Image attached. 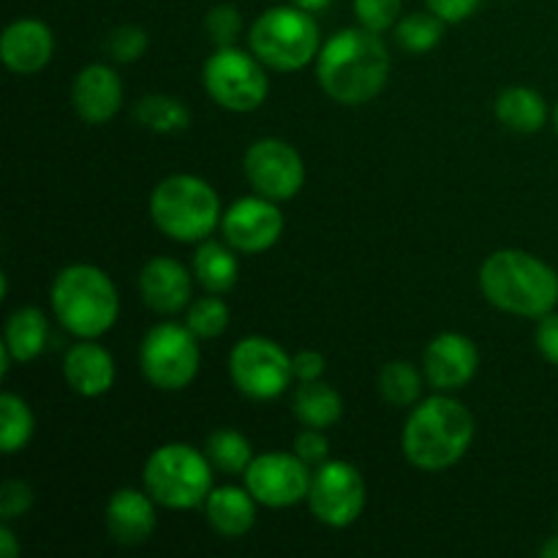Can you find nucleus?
<instances>
[{"label": "nucleus", "mask_w": 558, "mask_h": 558, "mask_svg": "<svg viewBox=\"0 0 558 558\" xmlns=\"http://www.w3.org/2000/svg\"><path fill=\"white\" fill-rule=\"evenodd\" d=\"M390 76V52L379 33L347 27L322 44L316 58V80L332 101L343 107L368 104L385 90Z\"/></svg>", "instance_id": "obj_1"}, {"label": "nucleus", "mask_w": 558, "mask_h": 558, "mask_svg": "<svg viewBox=\"0 0 558 558\" xmlns=\"http://www.w3.org/2000/svg\"><path fill=\"white\" fill-rule=\"evenodd\" d=\"M474 441V417L461 401L434 396L417 403L403 425L401 447L420 472H445L456 466Z\"/></svg>", "instance_id": "obj_2"}, {"label": "nucleus", "mask_w": 558, "mask_h": 558, "mask_svg": "<svg viewBox=\"0 0 558 558\" xmlns=\"http://www.w3.org/2000/svg\"><path fill=\"white\" fill-rule=\"evenodd\" d=\"M480 289L505 314L543 319L558 305V272L518 248L490 254L480 267Z\"/></svg>", "instance_id": "obj_3"}, {"label": "nucleus", "mask_w": 558, "mask_h": 558, "mask_svg": "<svg viewBox=\"0 0 558 558\" xmlns=\"http://www.w3.org/2000/svg\"><path fill=\"white\" fill-rule=\"evenodd\" d=\"M54 316L76 338H101L118 322L120 298L112 278L96 265H69L49 292Z\"/></svg>", "instance_id": "obj_4"}, {"label": "nucleus", "mask_w": 558, "mask_h": 558, "mask_svg": "<svg viewBox=\"0 0 558 558\" xmlns=\"http://www.w3.org/2000/svg\"><path fill=\"white\" fill-rule=\"evenodd\" d=\"M150 218L178 243H205L221 223V196L196 174H169L153 189Z\"/></svg>", "instance_id": "obj_5"}, {"label": "nucleus", "mask_w": 558, "mask_h": 558, "mask_svg": "<svg viewBox=\"0 0 558 558\" xmlns=\"http://www.w3.org/2000/svg\"><path fill=\"white\" fill-rule=\"evenodd\" d=\"M145 490L167 510H196L213 490V463L207 452L183 441H169L147 458Z\"/></svg>", "instance_id": "obj_6"}, {"label": "nucleus", "mask_w": 558, "mask_h": 558, "mask_svg": "<svg viewBox=\"0 0 558 558\" xmlns=\"http://www.w3.org/2000/svg\"><path fill=\"white\" fill-rule=\"evenodd\" d=\"M251 52L272 71H300L319 58V25L300 5H272L262 11L248 33Z\"/></svg>", "instance_id": "obj_7"}, {"label": "nucleus", "mask_w": 558, "mask_h": 558, "mask_svg": "<svg viewBox=\"0 0 558 558\" xmlns=\"http://www.w3.org/2000/svg\"><path fill=\"white\" fill-rule=\"evenodd\" d=\"M202 76L207 96L229 112H254L270 93L265 63L238 47H216Z\"/></svg>", "instance_id": "obj_8"}, {"label": "nucleus", "mask_w": 558, "mask_h": 558, "mask_svg": "<svg viewBox=\"0 0 558 558\" xmlns=\"http://www.w3.org/2000/svg\"><path fill=\"white\" fill-rule=\"evenodd\" d=\"M199 338L189 325L161 322L145 332L140 347V365L153 387L167 392L185 390L199 374Z\"/></svg>", "instance_id": "obj_9"}, {"label": "nucleus", "mask_w": 558, "mask_h": 558, "mask_svg": "<svg viewBox=\"0 0 558 558\" xmlns=\"http://www.w3.org/2000/svg\"><path fill=\"white\" fill-rule=\"evenodd\" d=\"M229 376L251 401H272L283 396L289 381L294 379L292 357L272 338L248 336L234 343L229 354Z\"/></svg>", "instance_id": "obj_10"}, {"label": "nucleus", "mask_w": 558, "mask_h": 558, "mask_svg": "<svg viewBox=\"0 0 558 558\" xmlns=\"http://www.w3.org/2000/svg\"><path fill=\"white\" fill-rule=\"evenodd\" d=\"M365 480L352 463L325 461L311 474V515L330 529H347L365 510Z\"/></svg>", "instance_id": "obj_11"}, {"label": "nucleus", "mask_w": 558, "mask_h": 558, "mask_svg": "<svg viewBox=\"0 0 558 558\" xmlns=\"http://www.w3.org/2000/svg\"><path fill=\"white\" fill-rule=\"evenodd\" d=\"M245 178L256 194L272 202H287L305 185V163L289 142L265 136L245 150Z\"/></svg>", "instance_id": "obj_12"}, {"label": "nucleus", "mask_w": 558, "mask_h": 558, "mask_svg": "<svg viewBox=\"0 0 558 558\" xmlns=\"http://www.w3.org/2000/svg\"><path fill=\"white\" fill-rule=\"evenodd\" d=\"M245 488L254 494L262 507L281 510V507H294L308 499L311 472L308 463L298 452H262L254 456L251 466L245 469Z\"/></svg>", "instance_id": "obj_13"}, {"label": "nucleus", "mask_w": 558, "mask_h": 558, "mask_svg": "<svg viewBox=\"0 0 558 558\" xmlns=\"http://www.w3.org/2000/svg\"><path fill=\"white\" fill-rule=\"evenodd\" d=\"M221 232L238 254H262L283 234V213L267 196H243L223 210Z\"/></svg>", "instance_id": "obj_14"}, {"label": "nucleus", "mask_w": 558, "mask_h": 558, "mask_svg": "<svg viewBox=\"0 0 558 558\" xmlns=\"http://www.w3.org/2000/svg\"><path fill=\"white\" fill-rule=\"evenodd\" d=\"M425 379L434 390L456 392L477 376L480 349L463 332H439L423 354Z\"/></svg>", "instance_id": "obj_15"}, {"label": "nucleus", "mask_w": 558, "mask_h": 558, "mask_svg": "<svg viewBox=\"0 0 558 558\" xmlns=\"http://www.w3.org/2000/svg\"><path fill=\"white\" fill-rule=\"evenodd\" d=\"M140 294L142 303L156 314H180L191 305L194 276L185 270L183 262L172 259V256H153L140 272Z\"/></svg>", "instance_id": "obj_16"}, {"label": "nucleus", "mask_w": 558, "mask_h": 558, "mask_svg": "<svg viewBox=\"0 0 558 558\" xmlns=\"http://www.w3.org/2000/svg\"><path fill=\"white\" fill-rule=\"evenodd\" d=\"M71 101L76 114L90 125H104L123 107V82L107 63H90L74 76Z\"/></svg>", "instance_id": "obj_17"}, {"label": "nucleus", "mask_w": 558, "mask_h": 558, "mask_svg": "<svg viewBox=\"0 0 558 558\" xmlns=\"http://www.w3.org/2000/svg\"><path fill=\"white\" fill-rule=\"evenodd\" d=\"M54 54V36L47 22L41 20H16L11 22L0 38V58L5 69L14 74H36L47 69Z\"/></svg>", "instance_id": "obj_18"}, {"label": "nucleus", "mask_w": 558, "mask_h": 558, "mask_svg": "<svg viewBox=\"0 0 558 558\" xmlns=\"http://www.w3.org/2000/svg\"><path fill=\"white\" fill-rule=\"evenodd\" d=\"M107 521L109 537L118 545H142L156 532V499L147 490L120 488L114 490L112 499L107 501Z\"/></svg>", "instance_id": "obj_19"}, {"label": "nucleus", "mask_w": 558, "mask_h": 558, "mask_svg": "<svg viewBox=\"0 0 558 558\" xmlns=\"http://www.w3.org/2000/svg\"><path fill=\"white\" fill-rule=\"evenodd\" d=\"M63 376L71 390L82 398H98L112 390L114 357L96 338H80L65 352Z\"/></svg>", "instance_id": "obj_20"}, {"label": "nucleus", "mask_w": 558, "mask_h": 558, "mask_svg": "<svg viewBox=\"0 0 558 558\" xmlns=\"http://www.w3.org/2000/svg\"><path fill=\"white\" fill-rule=\"evenodd\" d=\"M256 505L259 501L254 499L248 488L223 485V488H213L210 496H207L205 518L218 537L240 539L254 529Z\"/></svg>", "instance_id": "obj_21"}, {"label": "nucleus", "mask_w": 558, "mask_h": 558, "mask_svg": "<svg viewBox=\"0 0 558 558\" xmlns=\"http://www.w3.org/2000/svg\"><path fill=\"white\" fill-rule=\"evenodd\" d=\"M494 112L501 125L515 134H537L548 120V104L534 87H507L496 96Z\"/></svg>", "instance_id": "obj_22"}, {"label": "nucleus", "mask_w": 558, "mask_h": 558, "mask_svg": "<svg viewBox=\"0 0 558 558\" xmlns=\"http://www.w3.org/2000/svg\"><path fill=\"white\" fill-rule=\"evenodd\" d=\"M194 276L207 294L232 292L240 278V262L232 245L205 240L194 254Z\"/></svg>", "instance_id": "obj_23"}, {"label": "nucleus", "mask_w": 558, "mask_h": 558, "mask_svg": "<svg viewBox=\"0 0 558 558\" xmlns=\"http://www.w3.org/2000/svg\"><path fill=\"white\" fill-rule=\"evenodd\" d=\"M294 417L305 425V428H330L341 420L343 414V398L336 387L327 381H300L298 392H294Z\"/></svg>", "instance_id": "obj_24"}, {"label": "nucleus", "mask_w": 558, "mask_h": 558, "mask_svg": "<svg viewBox=\"0 0 558 558\" xmlns=\"http://www.w3.org/2000/svg\"><path fill=\"white\" fill-rule=\"evenodd\" d=\"M3 347L9 349L14 363H33L47 347V319L41 311L33 305L16 308L5 322Z\"/></svg>", "instance_id": "obj_25"}, {"label": "nucleus", "mask_w": 558, "mask_h": 558, "mask_svg": "<svg viewBox=\"0 0 558 558\" xmlns=\"http://www.w3.org/2000/svg\"><path fill=\"white\" fill-rule=\"evenodd\" d=\"M205 452L207 458H210L213 469H218L221 474H229V477H240V474H245V469H248L251 461H254L251 441L234 428L213 430V434L207 436Z\"/></svg>", "instance_id": "obj_26"}, {"label": "nucleus", "mask_w": 558, "mask_h": 558, "mask_svg": "<svg viewBox=\"0 0 558 558\" xmlns=\"http://www.w3.org/2000/svg\"><path fill=\"white\" fill-rule=\"evenodd\" d=\"M136 120L156 134H180L189 129L191 112L180 98L150 93L136 104Z\"/></svg>", "instance_id": "obj_27"}, {"label": "nucleus", "mask_w": 558, "mask_h": 558, "mask_svg": "<svg viewBox=\"0 0 558 558\" xmlns=\"http://www.w3.org/2000/svg\"><path fill=\"white\" fill-rule=\"evenodd\" d=\"M33 430H36V417L31 407L14 392H3L0 396V450L5 456L25 450L27 441L33 439Z\"/></svg>", "instance_id": "obj_28"}, {"label": "nucleus", "mask_w": 558, "mask_h": 558, "mask_svg": "<svg viewBox=\"0 0 558 558\" xmlns=\"http://www.w3.org/2000/svg\"><path fill=\"white\" fill-rule=\"evenodd\" d=\"M445 20L434 14V11H414L398 20L396 25V41L401 44V49L412 54H425L441 41L445 36Z\"/></svg>", "instance_id": "obj_29"}, {"label": "nucleus", "mask_w": 558, "mask_h": 558, "mask_svg": "<svg viewBox=\"0 0 558 558\" xmlns=\"http://www.w3.org/2000/svg\"><path fill=\"white\" fill-rule=\"evenodd\" d=\"M379 392L392 407H412L423 392V376L407 360H392L379 374Z\"/></svg>", "instance_id": "obj_30"}, {"label": "nucleus", "mask_w": 558, "mask_h": 558, "mask_svg": "<svg viewBox=\"0 0 558 558\" xmlns=\"http://www.w3.org/2000/svg\"><path fill=\"white\" fill-rule=\"evenodd\" d=\"M185 325L199 341H213L223 336L229 327V305L223 303L221 294H207V298L194 300L185 314Z\"/></svg>", "instance_id": "obj_31"}, {"label": "nucleus", "mask_w": 558, "mask_h": 558, "mask_svg": "<svg viewBox=\"0 0 558 558\" xmlns=\"http://www.w3.org/2000/svg\"><path fill=\"white\" fill-rule=\"evenodd\" d=\"M147 47H150V38L140 25H120L107 38V52L118 63H136L147 52Z\"/></svg>", "instance_id": "obj_32"}, {"label": "nucleus", "mask_w": 558, "mask_h": 558, "mask_svg": "<svg viewBox=\"0 0 558 558\" xmlns=\"http://www.w3.org/2000/svg\"><path fill=\"white\" fill-rule=\"evenodd\" d=\"M403 0H354V14L365 31L385 33L401 20Z\"/></svg>", "instance_id": "obj_33"}, {"label": "nucleus", "mask_w": 558, "mask_h": 558, "mask_svg": "<svg viewBox=\"0 0 558 558\" xmlns=\"http://www.w3.org/2000/svg\"><path fill=\"white\" fill-rule=\"evenodd\" d=\"M205 31L216 47H234L240 31H243V16H240V11L234 5H213L207 11Z\"/></svg>", "instance_id": "obj_34"}, {"label": "nucleus", "mask_w": 558, "mask_h": 558, "mask_svg": "<svg viewBox=\"0 0 558 558\" xmlns=\"http://www.w3.org/2000/svg\"><path fill=\"white\" fill-rule=\"evenodd\" d=\"M31 507H33L31 485L22 483V480H5L3 488H0V518H3V523H11L16 521V518L27 515Z\"/></svg>", "instance_id": "obj_35"}, {"label": "nucleus", "mask_w": 558, "mask_h": 558, "mask_svg": "<svg viewBox=\"0 0 558 558\" xmlns=\"http://www.w3.org/2000/svg\"><path fill=\"white\" fill-rule=\"evenodd\" d=\"M294 452L305 463H325L327 456H330V441L319 428H303L294 439Z\"/></svg>", "instance_id": "obj_36"}, {"label": "nucleus", "mask_w": 558, "mask_h": 558, "mask_svg": "<svg viewBox=\"0 0 558 558\" xmlns=\"http://www.w3.org/2000/svg\"><path fill=\"white\" fill-rule=\"evenodd\" d=\"M483 0H425L428 11H434L439 20H445L447 25H456V22L469 20V16L477 11V5Z\"/></svg>", "instance_id": "obj_37"}, {"label": "nucleus", "mask_w": 558, "mask_h": 558, "mask_svg": "<svg viewBox=\"0 0 558 558\" xmlns=\"http://www.w3.org/2000/svg\"><path fill=\"white\" fill-rule=\"evenodd\" d=\"M327 360L325 354L316 352V349H305V352H298L292 357V371L298 381H316L325 376Z\"/></svg>", "instance_id": "obj_38"}, {"label": "nucleus", "mask_w": 558, "mask_h": 558, "mask_svg": "<svg viewBox=\"0 0 558 558\" xmlns=\"http://www.w3.org/2000/svg\"><path fill=\"white\" fill-rule=\"evenodd\" d=\"M537 349L548 363L558 368V314L550 311L537 322Z\"/></svg>", "instance_id": "obj_39"}, {"label": "nucleus", "mask_w": 558, "mask_h": 558, "mask_svg": "<svg viewBox=\"0 0 558 558\" xmlns=\"http://www.w3.org/2000/svg\"><path fill=\"white\" fill-rule=\"evenodd\" d=\"M0 556L3 558H16L20 556V543H16V534L11 529V523L0 526Z\"/></svg>", "instance_id": "obj_40"}, {"label": "nucleus", "mask_w": 558, "mask_h": 558, "mask_svg": "<svg viewBox=\"0 0 558 558\" xmlns=\"http://www.w3.org/2000/svg\"><path fill=\"white\" fill-rule=\"evenodd\" d=\"M294 5H300V9H305V11H311V14H314V11H322V9H327V5L332 3V0H292Z\"/></svg>", "instance_id": "obj_41"}, {"label": "nucleus", "mask_w": 558, "mask_h": 558, "mask_svg": "<svg viewBox=\"0 0 558 558\" xmlns=\"http://www.w3.org/2000/svg\"><path fill=\"white\" fill-rule=\"evenodd\" d=\"M539 556H543V558H558V537H550L548 543L539 548Z\"/></svg>", "instance_id": "obj_42"}, {"label": "nucleus", "mask_w": 558, "mask_h": 558, "mask_svg": "<svg viewBox=\"0 0 558 558\" xmlns=\"http://www.w3.org/2000/svg\"><path fill=\"white\" fill-rule=\"evenodd\" d=\"M554 120H556V131H558V104H556V112H554Z\"/></svg>", "instance_id": "obj_43"}]
</instances>
